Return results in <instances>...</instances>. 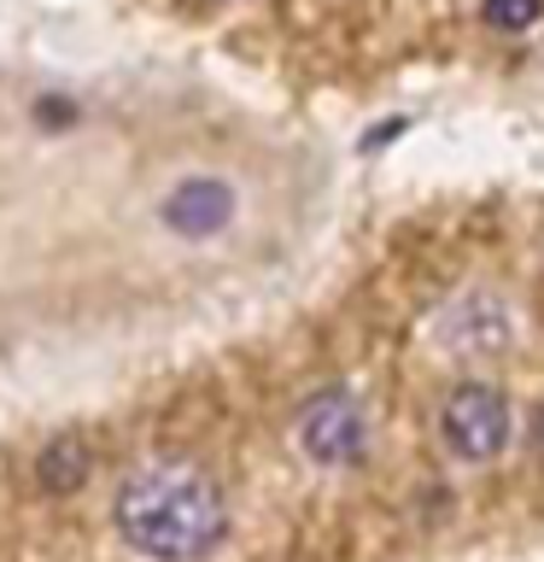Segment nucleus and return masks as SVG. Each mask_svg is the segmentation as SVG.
<instances>
[{
	"mask_svg": "<svg viewBox=\"0 0 544 562\" xmlns=\"http://www.w3.org/2000/svg\"><path fill=\"white\" fill-rule=\"evenodd\" d=\"M533 434H539V439H544V416H539V428H533Z\"/></svg>",
	"mask_w": 544,
	"mask_h": 562,
	"instance_id": "0eeeda50",
	"label": "nucleus"
},
{
	"mask_svg": "<svg viewBox=\"0 0 544 562\" xmlns=\"http://www.w3.org/2000/svg\"><path fill=\"white\" fill-rule=\"evenodd\" d=\"M88 474H94V446H88V434H59L53 446L35 457V481H42V492H77Z\"/></svg>",
	"mask_w": 544,
	"mask_h": 562,
	"instance_id": "39448f33",
	"label": "nucleus"
},
{
	"mask_svg": "<svg viewBox=\"0 0 544 562\" xmlns=\"http://www.w3.org/2000/svg\"><path fill=\"white\" fill-rule=\"evenodd\" d=\"M298 446H305L310 463L322 469H351L369 446V422L363 411L351 404V393L340 386H328V393H316L298 404Z\"/></svg>",
	"mask_w": 544,
	"mask_h": 562,
	"instance_id": "7ed1b4c3",
	"label": "nucleus"
},
{
	"mask_svg": "<svg viewBox=\"0 0 544 562\" xmlns=\"http://www.w3.org/2000/svg\"><path fill=\"white\" fill-rule=\"evenodd\" d=\"M228 217H235V188H228L223 176H188V182H175L170 200H165V223L182 240L217 235V228H228Z\"/></svg>",
	"mask_w": 544,
	"mask_h": 562,
	"instance_id": "20e7f679",
	"label": "nucleus"
},
{
	"mask_svg": "<svg viewBox=\"0 0 544 562\" xmlns=\"http://www.w3.org/2000/svg\"><path fill=\"white\" fill-rule=\"evenodd\" d=\"M486 18L498 30H526L539 18V0H486Z\"/></svg>",
	"mask_w": 544,
	"mask_h": 562,
	"instance_id": "423d86ee",
	"label": "nucleus"
},
{
	"mask_svg": "<svg viewBox=\"0 0 544 562\" xmlns=\"http://www.w3.org/2000/svg\"><path fill=\"white\" fill-rule=\"evenodd\" d=\"M439 434H445L451 457L491 463L509 446V398L491 381H456L439 404Z\"/></svg>",
	"mask_w": 544,
	"mask_h": 562,
	"instance_id": "f03ea898",
	"label": "nucleus"
},
{
	"mask_svg": "<svg viewBox=\"0 0 544 562\" xmlns=\"http://www.w3.org/2000/svg\"><path fill=\"white\" fill-rule=\"evenodd\" d=\"M112 521H117L123 544L152 562H193V557L217 551V539L228 533V509H223L217 481L200 463H182V457L140 463L117 486Z\"/></svg>",
	"mask_w": 544,
	"mask_h": 562,
	"instance_id": "f257e3e1",
	"label": "nucleus"
}]
</instances>
